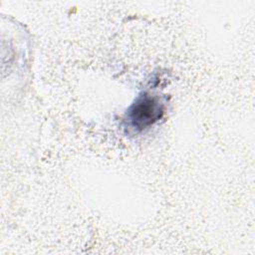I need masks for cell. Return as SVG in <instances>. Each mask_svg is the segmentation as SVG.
I'll list each match as a JSON object with an SVG mask.
<instances>
[{"instance_id":"obj_1","label":"cell","mask_w":255,"mask_h":255,"mask_svg":"<svg viewBox=\"0 0 255 255\" xmlns=\"http://www.w3.org/2000/svg\"><path fill=\"white\" fill-rule=\"evenodd\" d=\"M163 114V104L157 96L143 93L129 107L126 122L129 128L141 131L156 123Z\"/></svg>"}]
</instances>
